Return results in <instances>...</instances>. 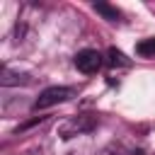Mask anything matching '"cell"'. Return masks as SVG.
<instances>
[{
  "mask_svg": "<svg viewBox=\"0 0 155 155\" xmlns=\"http://www.w3.org/2000/svg\"><path fill=\"white\" fill-rule=\"evenodd\" d=\"M73 94H75L73 87H63V85L46 87V90L36 97V102H34V111H39V109H48V107H53V104H63V102H68Z\"/></svg>",
  "mask_w": 155,
  "mask_h": 155,
  "instance_id": "6da1fadb",
  "label": "cell"
},
{
  "mask_svg": "<svg viewBox=\"0 0 155 155\" xmlns=\"http://www.w3.org/2000/svg\"><path fill=\"white\" fill-rule=\"evenodd\" d=\"M97 126V116H92V114H80V116H70L61 128H58V133H61V138H73V136H82V133H90L92 128Z\"/></svg>",
  "mask_w": 155,
  "mask_h": 155,
  "instance_id": "7a4b0ae2",
  "label": "cell"
},
{
  "mask_svg": "<svg viewBox=\"0 0 155 155\" xmlns=\"http://www.w3.org/2000/svg\"><path fill=\"white\" fill-rule=\"evenodd\" d=\"M73 61H75V68L80 73H85V75H92L104 65V58H102V53L97 48H82V51L75 53Z\"/></svg>",
  "mask_w": 155,
  "mask_h": 155,
  "instance_id": "3957f363",
  "label": "cell"
},
{
  "mask_svg": "<svg viewBox=\"0 0 155 155\" xmlns=\"http://www.w3.org/2000/svg\"><path fill=\"white\" fill-rule=\"evenodd\" d=\"M0 82L5 85V87H12V85H19V82H29V78L27 75H19V73H15V70H10L7 65L0 70Z\"/></svg>",
  "mask_w": 155,
  "mask_h": 155,
  "instance_id": "277c9868",
  "label": "cell"
},
{
  "mask_svg": "<svg viewBox=\"0 0 155 155\" xmlns=\"http://www.w3.org/2000/svg\"><path fill=\"white\" fill-rule=\"evenodd\" d=\"M107 65H111V68H128L131 61H128L119 48H109V51H107Z\"/></svg>",
  "mask_w": 155,
  "mask_h": 155,
  "instance_id": "5b68a950",
  "label": "cell"
},
{
  "mask_svg": "<svg viewBox=\"0 0 155 155\" xmlns=\"http://www.w3.org/2000/svg\"><path fill=\"white\" fill-rule=\"evenodd\" d=\"M94 10H97L104 19H109V22H119V19H121V12H119L116 7H111V5H107V2H94Z\"/></svg>",
  "mask_w": 155,
  "mask_h": 155,
  "instance_id": "8992f818",
  "label": "cell"
},
{
  "mask_svg": "<svg viewBox=\"0 0 155 155\" xmlns=\"http://www.w3.org/2000/svg\"><path fill=\"white\" fill-rule=\"evenodd\" d=\"M136 53H138L140 58H153V56H155V36L138 41V44H136Z\"/></svg>",
  "mask_w": 155,
  "mask_h": 155,
  "instance_id": "52a82bcc",
  "label": "cell"
}]
</instances>
